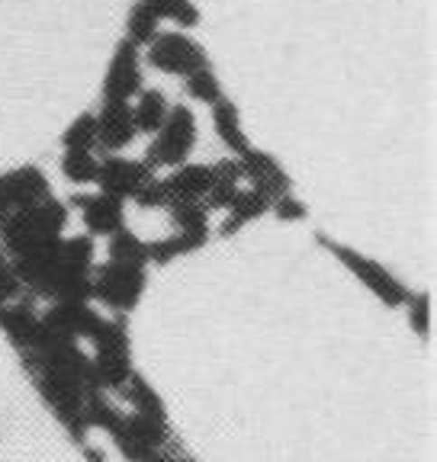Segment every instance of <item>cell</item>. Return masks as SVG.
<instances>
[{
  "label": "cell",
  "instance_id": "cell-7",
  "mask_svg": "<svg viewBox=\"0 0 437 462\" xmlns=\"http://www.w3.org/2000/svg\"><path fill=\"white\" fill-rule=\"evenodd\" d=\"M139 87V58H135V49L132 45H123V51L113 61V71H109L107 80V94L109 100H126Z\"/></svg>",
  "mask_w": 437,
  "mask_h": 462
},
{
  "label": "cell",
  "instance_id": "cell-3",
  "mask_svg": "<svg viewBox=\"0 0 437 462\" xmlns=\"http://www.w3.org/2000/svg\"><path fill=\"white\" fill-rule=\"evenodd\" d=\"M142 289V270L132 267V263H113L107 273L97 282V292H100L107 302L113 305H132Z\"/></svg>",
  "mask_w": 437,
  "mask_h": 462
},
{
  "label": "cell",
  "instance_id": "cell-8",
  "mask_svg": "<svg viewBox=\"0 0 437 462\" xmlns=\"http://www.w3.org/2000/svg\"><path fill=\"white\" fill-rule=\"evenodd\" d=\"M209 187H216V173L206 171V167H187V171L177 173L174 180L161 183L164 196H183V199L203 193V189H209Z\"/></svg>",
  "mask_w": 437,
  "mask_h": 462
},
{
  "label": "cell",
  "instance_id": "cell-12",
  "mask_svg": "<svg viewBox=\"0 0 437 462\" xmlns=\"http://www.w3.org/2000/svg\"><path fill=\"white\" fill-rule=\"evenodd\" d=\"M65 173L71 180L88 183V180H97L100 167H97V161L90 158L88 152H71V154H65Z\"/></svg>",
  "mask_w": 437,
  "mask_h": 462
},
{
  "label": "cell",
  "instance_id": "cell-11",
  "mask_svg": "<svg viewBox=\"0 0 437 462\" xmlns=\"http://www.w3.org/2000/svg\"><path fill=\"white\" fill-rule=\"evenodd\" d=\"M216 125H218L222 142H228L232 148H241V152H245V138H241V132H238V116H235L232 103L216 100Z\"/></svg>",
  "mask_w": 437,
  "mask_h": 462
},
{
  "label": "cell",
  "instance_id": "cell-2",
  "mask_svg": "<svg viewBox=\"0 0 437 462\" xmlns=\"http://www.w3.org/2000/svg\"><path fill=\"white\" fill-rule=\"evenodd\" d=\"M148 58H152V65H158L161 71H174V74H193L206 65L197 45H190L183 36H164L161 42H154Z\"/></svg>",
  "mask_w": 437,
  "mask_h": 462
},
{
  "label": "cell",
  "instance_id": "cell-9",
  "mask_svg": "<svg viewBox=\"0 0 437 462\" xmlns=\"http://www.w3.org/2000/svg\"><path fill=\"white\" fill-rule=\"evenodd\" d=\"M88 212V222L100 231H116L123 216H119V199L116 196H107V199H78Z\"/></svg>",
  "mask_w": 437,
  "mask_h": 462
},
{
  "label": "cell",
  "instance_id": "cell-1",
  "mask_svg": "<svg viewBox=\"0 0 437 462\" xmlns=\"http://www.w3.org/2000/svg\"><path fill=\"white\" fill-rule=\"evenodd\" d=\"M190 142H193V119H190L187 109H174L161 132V138L154 142L152 154L158 164H177V161L187 158L190 152Z\"/></svg>",
  "mask_w": 437,
  "mask_h": 462
},
{
  "label": "cell",
  "instance_id": "cell-13",
  "mask_svg": "<svg viewBox=\"0 0 437 462\" xmlns=\"http://www.w3.org/2000/svg\"><path fill=\"white\" fill-rule=\"evenodd\" d=\"M129 26H132V39H135V42H145V39L154 36V26H158V14H154V10L148 7L145 0H142L139 7L132 10Z\"/></svg>",
  "mask_w": 437,
  "mask_h": 462
},
{
  "label": "cell",
  "instance_id": "cell-4",
  "mask_svg": "<svg viewBox=\"0 0 437 462\" xmlns=\"http://www.w3.org/2000/svg\"><path fill=\"white\" fill-rule=\"evenodd\" d=\"M148 167L142 164H129V161H107L97 173V180L103 183L109 196H126V193H139L142 187L148 183Z\"/></svg>",
  "mask_w": 437,
  "mask_h": 462
},
{
  "label": "cell",
  "instance_id": "cell-10",
  "mask_svg": "<svg viewBox=\"0 0 437 462\" xmlns=\"http://www.w3.org/2000/svg\"><path fill=\"white\" fill-rule=\"evenodd\" d=\"M164 97L161 94H145L139 103V109H135V116H132V123H135V129H145V132H154L161 123H164Z\"/></svg>",
  "mask_w": 437,
  "mask_h": 462
},
{
  "label": "cell",
  "instance_id": "cell-15",
  "mask_svg": "<svg viewBox=\"0 0 437 462\" xmlns=\"http://www.w3.org/2000/svg\"><path fill=\"white\" fill-rule=\"evenodd\" d=\"M235 212H232V222H228V228H235V225H241L245 218H255L261 216L264 209H267V196L264 193H251V196H235Z\"/></svg>",
  "mask_w": 437,
  "mask_h": 462
},
{
  "label": "cell",
  "instance_id": "cell-5",
  "mask_svg": "<svg viewBox=\"0 0 437 462\" xmlns=\"http://www.w3.org/2000/svg\"><path fill=\"white\" fill-rule=\"evenodd\" d=\"M338 254H341V260L348 263L354 273L360 276V280L367 282V286L373 289V292H379V296L386 299V302H405V292H402V286L393 280V276H386L383 270L373 263V260H367V257H360V254H350V251H344V247H338Z\"/></svg>",
  "mask_w": 437,
  "mask_h": 462
},
{
  "label": "cell",
  "instance_id": "cell-16",
  "mask_svg": "<svg viewBox=\"0 0 437 462\" xmlns=\"http://www.w3.org/2000/svg\"><path fill=\"white\" fill-rule=\"evenodd\" d=\"M190 94L200 97V100H212V103L218 100V87L206 68H200V71L190 74Z\"/></svg>",
  "mask_w": 437,
  "mask_h": 462
},
{
  "label": "cell",
  "instance_id": "cell-14",
  "mask_svg": "<svg viewBox=\"0 0 437 462\" xmlns=\"http://www.w3.org/2000/svg\"><path fill=\"white\" fill-rule=\"evenodd\" d=\"M94 138H97V119L94 116H80L78 123L68 129L65 144H71L74 152H88L90 144H94Z\"/></svg>",
  "mask_w": 437,
  "mask_h": 462
},
{
  "label": "cell",
  "instance_id": "cell-17",
  "mask_svg": "<svg viewBox=\"0 0 437 462\" xmlns=\"http://www.w3.org/2000/svg\"><path fill=\"white\" fill-rule=\"evenodd\" d=\"M274 209H277L284 218H296V216H302V206H296V202H293V199H280L277 206H274Z\"/></svg>",
  "mask_w": 437,
  "mask_h": 462
},
{
  "label": "cell",
  "instance_id": "cell-6",
  "mask_svg": "<svg viewBox=\"0 0 437 462\" xmlns=\"http://www.w3.org/2000/svg\"><path fill=\"white\" fill-rule=\"evenodd\" d=\"M135 123H132V113L123 106V100H113L107 106V113L97 119V138H100L107 148H123L129 144Z\"/></svg>",
  "mask_w": 437,
  "mask_h": 462
}]
</instances>
